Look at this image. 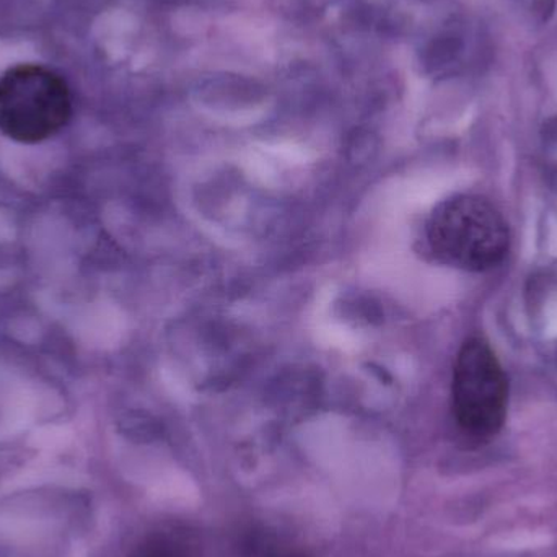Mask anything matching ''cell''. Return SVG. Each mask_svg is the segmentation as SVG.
Returning a JSON list of instances; mask_svg holds the SVG:
<instances>
[{"mask_svg": "<svg viewBox=\"0 0 557 557\" xmlns=\"http://www.w3.org/2000/svg\"><path fill=\"white\" fill-rule=\"evenodd\" d=\"M426 238L436 261L471 273L498 266L510 248L504 215L478 194H458L440 202L427 221Z\"/></svg>", "mask_w": 557, "mask_h": 557, "instance_id": "obj_1", "label": "cell"}, {"mask_svg": "<svg viewBox=\"0 0 557 557\" xmlns=\"http://www.w3.org/2000/svg\"><path fill=\"white\" fill-rule=\"evenodd\" d=\"M67 84L51 68L20 64L0 75V132L20 143L55 136L71 119Z\"/></svg>", "mask_w": 557, "mask_h": 557, "instance_id": "obj_2", "label": "cell"}, {"mask_svg": "<svg viewBox=\"0 0 557 557\" xmlns=\"http://www.w3.org/2000/svg\"><path fill=\"white\" fill-rule=\"evenodd\" d=\"M508 383L501 362L481 338H471L456 355L452 409L459 429L474 440L497 435L507 416Z\"/></svg>", "mask_w": 557, "mask_h": 557, "instance_id": "obj_3", "label": "cell"}, {"mask_svg": "<svg viewBox=\"0 0 557 557\" xmlns=\"http://www.w3.org/2000/svg\"><path fill=\"white\" fill-rule=\"evenodd\" d=\"M129 557H201V543L188 528L169 524L147 534Z\"/></svg>", "mask_w": 557, "mask_h": 557, "instance_id": "obj_4", "label": "cell"}, {"mask_svg": "<svg viewBox=\"0 0 557 557\" xmlns=\"http://www.w3.org/2000/svg\"><path fill=\"white\" fill-rule=\"evenodd\" d=\"M244 546H246V557H303L296 550L289 549L277 543V540L263 534L248 537Z\"/></svg>", "mask_w": 557, "mask_h": 557, "instance_id": "obj_5", "label": "cell"}]
</instances>
